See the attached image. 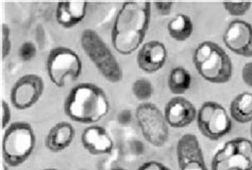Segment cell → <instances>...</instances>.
Returning a JSON list of instances; mask_svg holds the SVG:
<instances>
[{
    "label": "cell",
    "mask_w": 252,
    "mask_h": 170,
    "mask_svg": "<svg viewBox=\"0 0 252 170\" xmlns=\"http://www.w3.org/2000/svg\"><path fill=\"white\" fill-rule=\"evenodd\" d=\"M150 17V2L128 1L122 4L111 33L113 47L118 54L130 56L141 48L149 29Z\"/></svg>",
    "instance_id": "1"
},
{
    "label": "cell",
    "mask_w": 252,
    "mask_h": 170,
    "mask_svg": "<svg viewBox=\"0 0 252 170\" xmlns=\"http://www.w3.org/2000/svg\"><path fill=\"white\" fill-rule=\"evenodd\" d=\"M66 116L76 122L94 125L110 112V101L105 91L94 83H79L64 101Z\"/></svg>",
    "instance_id": "2"
},
{
    "label": "cell",
    "mask_w": 252,
    "mask_h": 170,
    "mask_svg": "<svg viewBox=\"0 0 252 170\" xmlns=\"http://www.w3.org/2000/svg\"><path fill=\"white\" fill-rule=\"evenodd\" d=\"M193 63L198 74L205 81L214 84H224L231 80L233 65L220 45L212 41L199 44L193 55Z\"/></svg>",
    "instance_id": "3"
},
{
    "label": "cell",
    "mask_w": 252,
    "mask_h": 170,
    "mask_svg": "<svg viewBox=\"0 0 252 170\" xmlns=\"http://www.w3.org/2000/svg\"><path fill=\"white\" fill-rule=\"evenodd\" d=\"M80 44L85 55L105 80L111 83H118L123 80L124 73L116 57L95 30H83Z\"/></svg>",
    "instance_id": "4"
},
{
    "label": "cell",
    "mask_w": 252,
    "mask_h": 170,
    "mask_svg": "<svg viewBox=\"0 0 252 170\" xmlns=\"http://www.w3.org/2000/svg\"><path fill=\"white\" fill-rule=\"evenodd\" d=\"M35 134L31 125L24 121L12 123L2 139V158L11 167H18L27 161L35 148Z\"/></svg>",
    "instance_id": "5"
},
{
    "label": "cell",
    "mask_w": 252,
    "mask_h": 170,
    "mask_svg": "<svg viewBox=\"0 0 252 170\" xmlns=\"http://www.w3.org/2000/svg\"><path fill=\"white\" fill-rule=\"evenodd\" d=\"M50 81L58 87L75 82L82 73V61L77 52L68 47L51 49L46 61Z\"/></svg>",
    "instance_id": "6"
},
{
    "label": "cell",
    "mask_w": 252,
    "mask_h": 170,
    "mask_svg": "<svg viewBox=\"0 0 252 170\" xmlns=\"http://www.w3.org/2000/svg\"><path fill=\"white\" fill-rule=\"evenodd\" d=\"M135 117L144 139L150 145L160 148L167 142L169 126L165 119L164 112L156 104L151 102L141 103L135 111Z\"/></svg>",
    "instance_id": "7"
},
{
    "label": "cell",
    "mask_w": 252,
    "mask_h": 170,
    "mask_svg": "<svg viewBox=\"0 0 252 170\" xmlns=\"http://www.w3.org/2000/svg\"><path fill=\"white\" fill-rule=\"evenodd\" d=\"M212 170H252V141L244 137L231 140L212 160Z\"/></svg>",
    "instance_id": "8"
},
{
    "label": "cell",
    "mask_w": 252,
    "mask_h": 170,
    "mask_svg": "<svg viewBox=\"0 0 252 170\" xmlns=\"http://www.w3.org/2000/svg\"><path fill=\"white\" fill-rule=\"evenodd\" d=\"M197 125L204 137L218 141L230 132L232 120L220 103L205 101L197 112Z\"/></svg>",
    "instance_id": "9"
},
{
    "label": "cell",
    "mask_w": 252,
    "mask_h": 170,
    "mask_svg": "<svg viewBox=\"0 0 252 170\" xmlns=\"http://www.w3.org/2000/svg\"><path fill=\"white\" fill-rule=\"evenodd\" d=\"M45 83L42 77L35 74L22 76L11 89V102L17 110H28L41 99Z\"/></svg>",
    "instance_id": "10"
},
{
    "label": "cell",
    "mask_w": 252,
    "mask_h": 170,
    "mask_svg": "<svg viewBox=\"0 0 252 170\" xmlns=\"http://www.w3.org/2000/svg\"><path fill=\"white\" fill-rule=\"evenodd\" d=\"M222 40L227 48L235 55L252 57V25L234 19L224 30Z\"/></svg>",
    "instance_id": "11"
},
{
    "label": "cell",
    "mask_w": 252,
    "mask_h": 170,
    "mask_svg": "<svg viewBox=\"0 0 252 170\" xmlns=\"http://www.w3.org/2000/svg\"><path fill=\"white\" fill-rule=\"evenodd\" d=\"M176 151L180 170H209L196 135L184 134L177 143Z\"/></svg>",
    "instance_id": "12"
},
{
    "label": "cell",
    "mask_w": 252,
    "mask_h": 170,
    "mask_svg": "<svg viewBox=\"0 0 252 170\" xmlns=\"http://www.w3.org/2000/svg\"><path fill=\"white\" fill-rule=\"evenodd\" d=\"M197 112L194 104L187 98L176 96L165 106L164 116L169 127L180 129L189 126L197 119Z\"/></svg>",
    "instance_id": "13"
},
{
    "label": "cell",
    "mask_w": 252,
    "mask_h": 170,
    "mask_svg": "<svg viewBox=\"0 0 252 170\" xmlns=\"http://www.w3.org/2000/svg\"><path fill=\"white\" fill-rule=\"evenodd\" d=\"M167 57V49L162 42L150 41L145 43L138 50L136 62L144 73L155 74L164 66Z\"/></svg>",
    "instance_id": "14"
},
{
    "label": "cell",
    "mask_w": 252,
    "mask_h": 170,
    "mask_svg": "<svg viewBox=\"0 0 252 170\" xmlns=\"http://www.w3.org/2000/svg\"><path fill=\"white\" fill-rule=\"evenodd\" d=\"M81 143L92 155L110 154L114 149V142L108 131L97 125H91L84 129L81 135Z\"/></svg>",
    "instance_id": "15"
},
{
    "label": "cell",
    "mask_w": 252,
    "mask_h": 170,
    "mask_svg": "<svg viewBox=\"0 0 252 170\" xmlns=\"http://www.w3.org/2000/svg\"><path fill=\"white\" fill-rule=\"evenodd\" d=\"M75 134V129L69 122H59L50 129L46 136L45 146L51 152H61L70 146Z\"/></svg>",
    "instance_id": "16"
},
{
    "label": "cell",
    "mask_w": 252,
    "mask_h": 170,
    "mask_svg": "<svg viewBox=\"0 0 252 170\" xmlns=\"http://www.w3.org/2000/svg\"><path fill=\"white\" fill-rule=\"evenodd\" d=\"M88 2H59L56 11V19L60 26L70 29L80 24L88 10Z\"/></svg>",
    "instance_id": "17"
},
{
    "label": "cell",
    "mask_w": 252,
    "mask_h": 170,
    "mask_svg": "<svg viewBox=\"0 0 252 170\" xmlns=\"http://www.w3.org/2000/svg\"><path fill=\"white\" fill-rule=\"evenodd\" d=\"M230 115L238 123L252 122V93L238 94L230 103Z\"/></svg>",
    "instance_id": "18"
},
{
    "label": "cell",
    "mask_w": 252,
    "mask_h": 170,
    "mask_svg": "<svg viewBox=\"0 0 252 170\" xmlns=\"http://www.w3.org/2000/svg\"><path fill=\"white\" fill-rule=\"evenodd\" d=\"M168 34L177 42H185L194 32V24L191 18L187 14H177L171 18L167 25Z\"/></svg>",
    "instance_id": "19"
},
{
    "label": "cell",
    "mask_w": 252,
    "mask_h": 170,
    "mask_svg": "<svg viewBox=\"0 0 252 170\" xmlns=\"http://www.w3.org/2000/svg\"><path fill=\"white\" fill-rule=\"evenodd\" d=\"M168 88L174 95H182L189 89L191 76L189 71L181 66L172 68L167 80Z\"/></svg>",
    "instance_id": "20"
},
{
    "label": "cell",
    "mask_w": 252,
    "mask_h": 170,
    "mask_svg": "<svg viewBox=\"0 0 252 170\" xmlns=\"http://www.w3.org/2000/svg\"><path fill=\"white\" fill-rule=\"evenodd\" d=\"M132 93L137 100L143 102H148L154 94V87H152V83L145 78H140L134 81L132 84Z\"/></svg>",
    "instance_id": "21"
},
{
    "label": "cell",
    "mask_w": 252,
    "mask_h": 170,
    "mask_svg": "<svg viewBox=\"0 0 252 170\" xmlns=\"http://www.w3.org/2000/svg\"><path fill=\"white\" fill-rule=\"evenodd\" d=\"M252 3L243 1V2H223L222 6L225 12L229 15L233 17H241L244 16L250 10Z\"/></svg>",
    "instance_id": "22"
},
{
    "label": "cell",
    "mask_w": 252,
    "mask_h": 170,
    "mask_svg": "<svg viewBox=\"0 0 252 170\" xmlns=\"http://www.w3.org/2000/svg\"><path fill=\"white\" fill-rule=\"evenodd\" d=\"M36 52H37V49H36L35 44L33 42L27 41L23 43V45L19 47L18 56L23 62H30L35 57Z\"/></svg>",
    "instance_id": "23"
},
{
    "label": "cell",
    "mask_w": 252,
    "mask_h": 170,
    "mask_svg": "<svg viewBox=\"0 0 252 170\" xmlns=\"http://www.w3.org/2000/svg\"><path fill=\"white\" fill-rule=\"evenodd\" d=\"M12 49L11 42V29L6 24L1 25V51H2V60L10 55Z\"/></svg>",
    "instance_id": "24"
},
{
    "label": "cell",
    "mask_w": 252,
    "mask_h": 170,
    "mask_svg": "<svg viewBox=\"0 0 252 170\" xmlns=\"http://www.w3.org/2000/svg\"><path fill=\"white\" fill-rule=\"evenodd\" d=\"M11 117H12V113H11V109L9 107V104L4 100H1V128L2 129L5 130L8 128Z\"/></svg>",
    "instance_id": "25"
},
{
    "label": "cell",
    "mask_w": 252,
    "mask_h": 170,
    "mask_svg": "<svg viewBox=\"0 0 252 170\" xmlns=\"http://www.w3.org/2000/svg\"><path fill=\"white\" fill-rule=\"evenodd\" d=\"M137 170H170L167 166H165L163 163L158 161H148L145 162L138 167Z\"/></svg>",
    "instance_id": "26"
},
{
    "label": "cell",
    "mask_w": 252,
    "mask_h": 170,
    "mask_svg": "<svg viewBox=\"0 0 252 170\" xmlns=\"http://www.w3.org/2000/svg\"><path fill=\"white\" fill-rule=\"evenodd\" d=\"M242 79L247 86L252 88V62H248L243 66Z\"/></svg>",
    "instance_id": "27"
},
{
    "label": "cell",
    "mask_w": 252,
    "mask_h": 170,
    "mask_svg": "<svg viewBox=\"0 0 252 170\" xmlns=\"http://www.w3.org/2000/svg\"><path fill=\"white\" fill-rule=\"evenodd\" d=\"M155 6L158 15L161 16H168L171 12L174 3L172 2H156Z\"/></svg>",
    "instance_id": "28"
},
{
    "label": "cell",
    "mask_w": 252,
    "mask_h": 170,
    "mask_svg": "<svg viewBox=\"0 0 252 170\" xmlns=\"http://www.w3.org/2000/svg\"><path fill=\"white\" fill-rule=\"evenodd\" d=\"M131 119H132V114L129 110L122 111V112L118 114V121L119 123H122V125H127V123L131 121Z\"/></svg>",
    "instance_id": "29"
},
{
    "label": "cell",
    "mask_w": 252,
    "mask_h": 170,
    "mask_svg": "<svg viewBox=\"0 0 252 170\" xmlns=\"http://www.w3.org/2000/svg\"><path fill=\"white\" fill-rule=\"evenodd\" d=\"M111 170H126L123 167H113Z\"/></svg>",
    "instance_id": "30"
},
{
    "label": "cell",
    "mask_w": 252,
    "mask_h": 170,
    "mask_svg": "<svg viewBox=\"0 0 252 170\" xmlns=\"http://www.w3.org/2000/svg\"><path fill=\"white\" fill-rule=\"evenodd\" d=\"M6 166H8V165H6L5 163H4V164H2V170H8V167H6Z\"/></svg>",
    "instance_id": "31"
},
{
    "label": "cell",
    "mask_w": 252,
    "mask_h": 170,
    "mask_svg": "<svg viewBox=\"0 0 252 170\" xmlns=\"http://www.w3.org/2000/svg\"><path fill=\"white\" fill-rule=\"evenodd\" d=\"M250 135L252 137V122H251V126H250Z\"/></svg>",
    "instance_id": "32"
},
{
    "label": "cell",
    "mask_w": 252,
    "mask_h": 170,
    "mask_svg": "<svg viewBox=\"0 0 252 170\" xmlns=\"http://www.w3.org/2000/svg\"><path fill=\"white\" fill-rule=\"evenodd\" d=\"M44 170H58L56 168H47V169H44Z\"/></svg>",
    "instance_id": "33"
}]
</instances>
